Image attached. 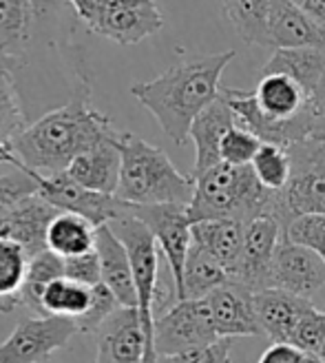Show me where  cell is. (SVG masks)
I'll return each mask as SVG.
<instances>
[{
	"label": "cell",
	"mask_w": 325,
	"mask_h": 363,
	"mask_svg": "<svg viewBox=\"0 0 325 363\" xmlns=\"http://www.w3.org/2000/svg\"><path fill=\"white\" fill-rule=\"evenodd\" d=\"M115 133L111 118L93 108L89 89H80L67 104L27 124L13 140L11 153L18 171L58 175L67 173L76 157Z\"/></svg>",
	"instance_id": "cell-1"
},
{
	"label": "cell",
	"mask_w": 325,
	"mask_h": 363,
	"mask_svg": "<svg viewBox=\"0 0 325 363\" xmlns=\"http://www.w3.org/2000/svg\"><path fill=\"white\" fill-rule=\"evenodd\" d=\"M118 133L113 138L96 144L93 149H89L80 157H76L67 173L74 177L78 184L91 189L96 193L115 195L118 184H120V171H122V155L115 144Z\"/></svg>",
	"instance_id": "cell-20"
},
{
	"label": "cell",
	"mask_w": 325,
	"mask_h": 363,
	"mask_svg": "<svg viewBox=\"0 0 325 363\" xmlns=\"http://www.w3.org/2000/svg\"><path fill=\"white\" fill-rule=\"evenodd\" d=\"M122 171L115 197L131 206L179 204L188 206L195 195V177L179 171L159 147L131 131L118 133Z\"/></svg>",
	"instance_id": "cell-3"
},
{
	"label": "cell",
	"mask_w": 325,
	"mask_h": 363,
	"mask_svg": "<svg viewBox=\"0 0 325 363\" xmlns=\"http://www.w3.org/2000/svg\"><path fill=\"white\" fill-rule=\"evenodd\" d=\"M252 173L257 175L261 186L268 191H283L292 179V155L285 147L263 142L252 160Z\"/></svg>",
	"instance_id": "cell-31"
},
{
	"label": "cell",
	"mask_w": 325,
	"mask_h": 363,
	"mask_svg": "<svg viewBox=\"0 0 325 363\" xmlns=\"http://www.w3.org/2000/svg\"><path fill=\"white\" fill-rule=\"evenodd\" d=\"M222 7L244 43L273 47L268 31L270 0H222Z\"/></svg>",
	"instance_id": "cell-29"
},
{
	"label": "cell",
	"mask_w": 325,
	"mask_h": 363,
	"mask_svg": "<svg viewBox=\"0 0 325 363\" xmlns=\"http://www.w3.org/2000/svg\"><path fill=\"white\" fill-rule=\"evenodd\" d=\"M292 155V179L275 197V220L290 226L303 215H325V144L305 140L287 149Z\"/></svg>",
	"instance_id": "cell-5"
},
{
	"label": "cell",
	"mask_w": 325,
	"mask_h": 363,
	"mask_svg": "<svg viewBox=\"0 0 325 363\" xmlns=\"http://www.w3.org/2000/svg\"><path fill=\"white\" fill-rule=\"evenodd\" d=\"M310 140L325 144V76L310 98Z\"/></svg>",
	"instance_id": "cell-39"
},
{
	"label": "cell",
	"mask_w": 325,
	"mask_h": 363,
	"mask_svg": "<svg viewBox=\"0 0 325 363\" xmlns=\"http://www.w3.org/2000/svg\"><path fill=\"white\" fill-rule=\"evenodd\" d=\"M228 270L217 262L208 250L193 242L186 266H184V288L182 299H206L217 288L230 284ZM179 299V301H182Z\"/></svg>",
	"instance_id": "cell-24"
},
{
	"label": "cell",
	"mask_w": 325,
	"mask_h": 363,
	"mask_svg": "<svg viewBox=\"0 0 325 363\" xmlns=\"http://www.w3.org/2000/svg\"><path fill=\"white\" fill-rule=\"evenodd\" d=\"M297 7H301L317 25L325 29V0H292Z\"/></svg>",
	"instance_id": "cell-42"
},
{
	"label": "cell",
	"mask_w": 325,
	"mask_h": 363,
	"mask_svg": "<svg viewBox=\"0 0 325 363\" xmlns=\"http://www.w3.org/2000/svg\"><path fill=\"white\" fill-rule=\"evenodd\" d=\"M98 352L93 363H144L147 333L137 308H118L96 333Z\"/></svg>",
	"instance_id": "cell-13"
},
{
	"label": "cell",
	"mask_w": 325,
	"mask_h": 363,
	"mask_svg": "<svg viewBox=\"0 0 325 363\" xmlns=\"http://www.w3.org/2000/svg\"><path fill=\"white\" fill-rule=\"evenodd\" d=\"M64 275L69 279L80 281V284L91 286V288L102 284V268H100L98 250L93 248L91 252H84V255L64 259Z\"/></svg>",
	"instance_id": "cell-38"
},
{
	"label": "cell",
	"mask_w": 325,
	"mask_h": 363,
	"mask_svg": "<svg viewBox=\"0 0 325 363\" xmlns=\"http://www.w3.org/2000/svg\"><path fill=\"white\" fill-rule=\"evenodd\" d=\"M222 339L263 335L255 311V295L241 284H226L206 297Z\"/></svg>",
	"instance_id": "cell-14"
},
{
	"label": "cell",
	"mask_w": 325,
	"mask_h": 363,
	"mask_svg": "<svg viewBox=\"0 0 325 363\" xmlns=\"http://www.w3.org/2000/svg\"><path fill=\"white\" fill-rule=\"evenodd\" d=\"M76 335L80 328L71 319L27 315L0 343V363H51Z\"/></svg>",
	"instance_id": "cell-8"
},
{
	"label": "cell",
	"mask_w": 325,
	"mask_h": 363,
	"mask_svg": "<svg viewBox=\"0 0 325 363\" xmlns=\"http://www.w3.org/2000/svg\"><path fill=\"white\" fill-rule=\"evenodd\" d=\"M3 162H7V164L16 167V155L11 151H0V164H3Z\"/></svg>",
	"instance_id": "cell-43"
},
{
	"label": "cell",
	"mask_w": 325,
	"mask_h": 363,
	"mask_svg": "<svg viewBox=\"0 0 325 363\" xmlns=\"http://www.w3.org/2000/svg\"><path fill=\"white\" fill-rule=\"evenodd\" d=\"M261 144L263 142L255 133H250L237 124L232 131L226 133L222 142V162L232 167H250L257 151L261 149Z\"/></svg>",
	"instance_id": "cell-32"
},
{
	"label": "cell",
	"mask_w": 325,
	"mask_h": 363,
	"mask_svg": "<svg viewBox=\"0 0 325 363\" xmlns=\"http://www.w3.org/2000/svg\"><path fill=\"white\" fill-rule=\"evenodd\" d=\"M285 238L314 250L325 262V215H303L290 222L285 228Z\"/></svg>",
	"instance_id": "cell-33"
},
{
	"label": "cell",
	"mask_w": 325,
	"mask_h": 363,
	"mask_svg": "<svg viewBox=\"0 0 325 363\" xmlns=\"http://www.w3.org/2000/svg\"><path fill=\"white\" fill-rule=\"evenodd\" d=\"M69 3L74 5L78 18L89 27V31H91L96 27V23H98L100 13H102L104 0H69Z\"/></svg>",
	"instance_id": "cell-41"
},
{
	"label": "cell",
	"mask_w": 325,
	"mask_h": 363,
	"mask_svg": "<svg viewBox=\"0 0 325 363\" xmlns=\"http://www.w3.org/2000/svg\"><path fill=\"white\" fill-rule=\"evenodd\" d=\"M64 277V259L58 257L56 252L49 248L38 252L35 257L29 259L27 277L21 290V311H27L33 317L42 315V295L51 281Z\"/></svg>",
	"instance_id": "cell-26"
},
{
	"label": "cell",
	"mask_w": 325,
	"mask_h": 363,
	"mask_svg": "<svg viewBox=\"0 0 325 363\" xmlns=\"http://www.w3.org/2000/svg\"><path fill=\"white\" fill-rule=\"evenodd\" d=\"M133 215L153 233L157 248L164 255L166 266L171 270L173 288L179 301L184 288V266H186L188 250L193 246V222L188 217V206H179V204L133 206Z\"/></svg>",
	"instance_id": "cell-9"
},
{
	"label": "cell",
	"mask_w": 325,
	"mask_h": 363,
	"mask_svg": "<svg viewBox=\"0 0 325 363\" xmlns=\"http://www.w3.org/2000/svg\"><path fill=\"white\" fill-rule=\"evenodd\" d=\"M33 0H0V58L23 62L31 35Z\"/></svg>",
	"instance_id": "cell-23"
},
{
	"label": "cell",
	"mask_w": 325,
	"mask_h": 363,
	"mask_svg": "<svg viewBox=\"0 0 325 363\" xmlns=\"http://www.w3.org/2000/svg\"><path fill=\"white\" fill-rule=\"evenodd\" d=\"M301 363H325L323 359H319L317 354H308V352H303V361Z\"/></svg>",
	"instance_id": "cell-44"
},
{
	"label": "cell",
	"mask_w": 325,
	"mask_h": 363,
	"mask_svg": "<svg viewBox=\"0 0 325 363\" xmlns=\"http://www.w3.org/2000/svg\"><path fill=\"white\" fill-rule=\"evenodd\" d=\"M96 250L102 268V284L115 295L120 306L137 308V290L129 250L108 224L96 228Z\"/></svg>",
	"instance_id": "cell-18"
},
{
	"label": "cell",
	"mask_w": 325,
	"mask_h": 363,
	"mask_svg": "<svg viewBox=\"0 0 325 363\" xmlns=\"http://www.w3.org/2000/svg\"><path fill=\"white\" fill-rule=\"evenodd\" d=\"M312 308L317 306L279 288H268L255 295L259 325L263 335L273 339V343H290L299 321Z\"/></svg>",
	"instance_id": "cell-19"
},
{
	"label": "cell",
	"mask_w": 325,
	"mask_h": 363,
	"mask_svg": "<svg viewBox=\"0 0 325 363\" xmlns=\"http://www.w3.org/2000/svg\"><path fill=\"white\" fill-rule=\"evenodd\" d=\"M275 191L261 186L252 167L219 162L204 175L195 177L188 217L193 224L210 220H237L248 224L257 217L275 215Z\"/></svg>",
	"instance_id": "cell-4"
},
{
	"label": "cell",
	"mask_w": 325,
	"mask_h": 363,
	"mask_svg": "<svg viewBox=\"0 0 325 363\" xmlns=\"http://www.w3.org/2000/svg\"><path fill=\"white\" fill-rule=\"evenodd\" d=\"M268 31L273 49H299V47H325V29L292 0H270Z\"/></svg>",
	"instance_id": "cell-17"
},
{
	"label": "cell",
	"mask_w": 325,
	"mask_h": 363,
	"mask_svg": "<svg viewBox=\"0 0 325 363\" xmlns=\"http://www.w3.org/2000/svg\"><path fill=\"white\" fill-rule=\"evenodd\" d=\"M0 62H3V58H0Z\"/></svg>",
	"instance_id": "cell-46"
},
{
	"label": "cell",
	"mask_w": 325,
	"mask_h": 363,
	"mask_svg": "<svg viewBox=\"0 0 325 363\" xmlns=\"http://www.w3.org/2000/svg\"><path fill=\"white\" fill-rule=\"evenodd\" d=\"M38 193V184L31 175L25 171L9 173V175H0V222L23 202V199L31 197Z\"/></svg>",
	"instance_id": "cell-34"
},
{
	"label": "cell",
	"mask_w": 325,
	"mask_h": 363,
	"mask_svg": "<svg viewBox=\"0 0 325 363\" xmlns=\"http://www.w3.org/2000/svg\"><path fill=\"white\" fill-rule=\"evenodd\" d=\"M47 248L58 257H78L96 248V226L74 213H60L47 230Z\"/></svg>",
	"instance_id": "cell-25"
},
{
	"label": "cell",
	"mask_w": 325,
	"mask_h": 363,
	"mask_svg": "<svg viewBox=\"0 0 325 363\" xmlns=\"http://www.w3.org/2000/svg\"><path fill=\"white\" fill-rule=\"evenodd\" d=\"M230 350L232 343L230 339H219L212 346L206 348H195L179 354H166L157 357V363H230Z\"/></svg>",
	"instance_id": "cell-37"
},
{
	"label": "cell",
	"mask_w": 325,
	"mask_h": 363,
	"mask_svg": "<svg viewBox=\"0 0 325 363\" xmlns=\"http://www.w3.org/2000/svg\"><path fill=\"white\" fill-rule=\"evenodd\" d=\"M60 215L58 208H53L47 199L38 193L23 199L3 222H0V238L13 240L21 244L27 252V257H35L38 252L47 250V230L51 222Z\"/></svg>",
	"instance_id": "cell-15"
},
{
	"label": "cell",
	"mask_w": 325,
	"mask_h": 363,
	"mask_svg": "<svg viewBox=\"0 0 325 363\" xmlns=\"http://www.w3.org/2000/svg\"><path fill=\"white\" fill-rule=\"evenodd\" d=\"M29 257L21 244L0 238V313L21 311V290L27 277Z\"/></svg>",
	"instance_id": "cell-27"
},
{
	"label": "cell",
	"mask_w": 325,
	"mask_h": 363,
	"mask_svg": "<svg viewBox=\"0 0 325 363\" xmlns=\"http://www.w3.org/2000/svg\"><path fill=\"white\" fill-rule=\"evenodd\" d=\"M27 129L21 94L7 65L0 62V151H11L13 140Z\"/></svg>",
	"instance_id": "cell-30"
},
{
	"label": "cell",
	"mask_w": 325,
	"mask_h": 363,
	"mask_svg": "<svg viewBox=\"0 0 325 363\" xmlns=\"http://www.w3.org/2000/svg\"><path fill=\"white\" fill-rule=\"evenodd\" d=\"M93 288L69 279L67 275L51 281L42 295V315L78 321L86 315L91 306Z\"/></svg>",
	"instance_id": "cell-28"
},
{
	"label": "cell",
	"mask_w": 325,
	"mask_h": 363,
	"mask_svg": "<svg viewBox=\"0 0 325 363\" xmlns=\"http://www.w3.org/2000/svg\"><path fill=\"white\" fill-rule=\"evenodd\" d=\"M232 58L234 51L230 49L175 65L153 80L135 82L131 96L149 108L177 147H184L197 116L219 98L222 76Z\"/></svg>",
	"instance_id": "cell-2"
},
{
	"label": "cell",
	"mask_w": 325,
	"mask_h": 363,
	"mask_svg": "<svg viewBox=\"0 0 325 363\" xmlns=\"http://www.w3.org/2000/svg\"><path fill=\"white\" fill-rule=\"evenodd\" d=\"M164 27V13L155 0H104L96 27L98 35L122 47L142 43Z\"/></svg>",
	"instance_id": "cell-11"
},
{
	"label": "cell",
	"mask_w": 325,
	"mask_h": 363,
	"mask_svg": "<svg viewBox=\"0 0 325 363\" xmlns=\"http://www.w3.org/2000/svg\"><path fill=\"white\" fill-rule=\"evenodd\" d=\"M303 352L290 343H273L259 359V363H301Z\"/></svg>",
	"instance_id": "cell-40"
},
{
	"label": "cell",
	"mask_w": 325,
	"mask_h": 363,
	"mask_svg": "<svg viewBox=\"0 0 325 363\" xmlns=\"http://www.w3.org/2000/svg\"><path fill=\"white\" fill-rule=\"evenodd\" d=\"M35 179L38 184V195L42 199L58 208L60 213H74L80 215L89 224L96 228L106 226L120 217H126L133 213V206L122 202L115 195H104L86 189L71 177L69 173H58V175H35L27 173Z\"/></svg>",
	"instance_id": "cell-7"
},
{
	"label": "cell",
	"mask_w": 325,
	"mask_h": 363,
	"mask_svg": "<svg viewBox=\"0 0 325 363\" xmlns=\"http://www.w3.org/2000/svg\"><path fill=\"white\" fill-rule=\"evenodd\" d=\"M237 116L228 106V102L217 98L208 108L197 116V120L190 126V140L195 144V169L193 177H200L212 167L222 162V142L228 131L237 126Z\"/></svg>",
	"instance_id": "cell-16"
},
{
	"label": "cell",
	"mask_w": 325,
	"mask_h": 363,
	"mask_svg": "<svg viewBox=\"0 0 325 363\" xmlns=\"http://www.w3.org/2000/svg\"><path fill=\"white\" fill-rule=\"evenodd\" d=\"M244 226L237 220H210L193 224V242L219 262L230 279L239 268L244 252Z\"/></svg>",
	"instance_id": "cell-21"
},
{
	"label": "cell",
	"mask_w": 325,
	"mask_h": 363,
	"mask_svg": "<svg viewBox=\"0 0 325 363\" xmlns=\"http://www.w3.org/2000/svg\"><path fill=\"white\" fill-rule=\"evenodd\" d=\"M283 226L275 217H257L244 226V252L232 281L246 286L252 295L270 288V270L283 240Z\"/></svg>",
	"instance_id": "cell-12"
},
{
	"label": "cell",
	"mask_w": 325,
	"mask_h": 363,
	"mask_svg": "<svg viewBox=\"0 0 325 363\" xmlns=\"http://www.w3.org/2000/svg\"><path fill=\"white\" fill-rule=\"evenodd\" d=\"M47 5H49V0H33V9H35V13H42Z\"/></svg>",
	"instance_id": "cell-45"
},
{
	"label": "cell",
	"mask_w": 325,
	"mask_h": 363,
	"mask_svg": "<svg viewBox=\"0 0 325 363\" xmlns=\"http://www.w3.org/2000/svg\"><path fill=\"white\" fill-rule=\"evenodd\" d=\"M219 339L206 299H182L155 319L153 343L157 357L206 348Z\"/></svg>",
	"instance_id": "cell-6"
},
{
	"label": "cell",
	"mask_w": 325,
	"mask_h": 363,
	"mask_svg": "<svg viewBox=\"0 0 325 363\" xmlns=\"http://www.w3.org/2000/svg\"><path fill=\"white\" fill-rule=\"evenodd\" d=\"M118 308H124L120 306V301L115 299V295L108 290L104 284H98L93 286V297H91V306H89V311L82 319H78V328L80 333L84 335H96L100 328H102V323L111 317Z\"/></svg>",
	"instance_id": "cell-35"
},
{
	"label": "cell",
	"mask_w": 325,
	"mask_h": 363,
	"mask_svg": "<svg viewBox=\"0 0 325 363\" xmlns=\"http://www.w3.org/2000/svg\"><path fill=\"white\" fill-rule=\"evenodd\" d=\"M261 74H283L299 82L312 96L325 76V53L314 47L275 49Z\"/></svg>",
	"instance_id": "cell-22"
},
{
	"label": "cell",
	"mask_w": 325,
	"mask_h": 363,
	"mask_svg": "<svg viewBox=\"0 0 325 363\" xmlns=\"http://www.w3.org/2000/svg\"><path fill=\"white\" fill-rule=\"evenodd\" d=\"M270 288H279L325 311V262L314 250L283 235L270 270Z\"/></svg>",
	"instance_id": "cell-10"
},
{
	"label": "cell",
	"mask_w": 325,
	"mask_h": 363,
	"mask_svg": "<svg viewBox=\"0 0 325 363\" xmlns=\"http://www.w3.org/2000/svg\"><path fill=\"white\" fill-rule=\"evenodd\" d=\"M323 341H325V311L312 308V311L305 313V317L299 321L290 346L299 348L301 352L317 354Z\"/></svg>",
	"instance_id": "cell-36"
}]
</instances>
